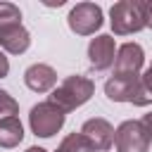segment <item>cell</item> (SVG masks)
Returning a JSON list of instances; mask_svg holds the SVG:
<instances>
[{
	"instance_id": "obj_15",
	"label": "cell",
	"mask_w": 152,
	"mask_h": 152,
	"mask_svg": "<svg viewBox=\"0 0 152 152\" xmlns=\"http://www.w3.org/2000/svg\"><path fill=\"white\" fill-rule=\"evenodd\" d=\"M57 152H86V142H83L81 133H69V135L59 142Z\"/></svg>"
},
{
	"instance_id": "obj_13",
	"label": "cell",
	"mask_w": 152,
	"mask_h": 152,
	"mask_svg": "<svg viewBox=\"0 0 152 152\" xmlns=\"http://www.w3.org/2000/svg\"><path fill=\"white\" fill-rule=\"evenodd\" d=\"M128 102L135 104V107H147V104H152V71H150V69L138 76Z\"/></svg>"
},
{
	"instance_id": "obj_16",
	"label": "cell",
	"mask_w": 152,
	"mask_h": 152,
	"mask_svg": "<svg viewBox=\"0 0 152 152\" xmlns=\"http://www.w3.org/2000/svg\"><path fill=\"white\" fill-rule=\"evenodd\" d=\"M17 114H19V104H17V100H14L10 93L0 90V121L7 119V116H17Z\"/></svg>"
},
{
	"instance_id": "obj_19",
	"label": "cell",
	"mask_w": 152,
	"mask_h": 152,
	"mask_svg": "<svg viewBox=\"0 0 152 152\" xmlns=\"http://www.w3.org/2000/svg\"><path fill=\"white\" fill-rule=\"evenodd\" d=\"M7 71H10V62H7V57L0 52V78L7 76Z\"/></svg>"
},
{
	"instance_id": "obj_18",
	"label": "cell",
	"mask_w": 152,
	"mask_h": 152,
	"mask_svg": "<svg viewBox=\"0 0 152 152\" xmlns=\"http://www.w3.org/2000/svg\"><path fill=\"white\" fill-rule=\"evenodd\" d=\"M140 124H142V128H145V133H147V138H150V142H152V114H145Z\"/></svg>"
},
{
	"instance_id": "obj_8",
	"label": "cell",
	"mask_w": 152,
	"mask_h": 152,
	"mask_svg": "<svg viewBox=\"0 0 152 152\" xmlns=\"http://www.w3.org/2000/svg\"><path fill=\"white\" fill-rule=\"evenodd\" d=\"M114 57H116V45H114L112 36H97V38L90 40L88 62H90V66L95 71H107L114 64Z\"/></svg>"
},
{
	"instance_id": "obj_11",
	"label": "cell",
	"mask_w": 152,
	"mask_h": 152,
	"mask_svg": "<svg viewBox=\"0 0 152 152\" xmlns=\"http://www.w3.org/2000/svg\"><path fill=\"white\" fill-rule=\"evenodd\" d=\"M138 76H119V74H112V78H107V83H104V95L112 102H128Z\"/></svg>"
},
{
	"instance_id": "obj_20",
	"label": "cell",
	"mask_w": 152,
	"mask_h": 152,
	"mask_svg": "<svg viewBox=\"0 0 152 152\" xmlns=\"http://www.w3.org/2000/svg\"><path fill=\"white\" fill-rule=\"evenodd\" d=\"M26 152H48V150H43V147H28Z\"/></svg>"
},
{
	"instance_id": "obj_6",
	"label": "cell",
	"mask_w": 152,
	"mask_h": 152,
	"mask_svg": "<svg viewBox=\"0 0 152 152\" xmlns=\"http://www.w3.org/2000/svg\"><path fill=\"white\" fill-rule=\"evenodd\" d=\"M114 145L119 152H147L150 138L140 121H124L114 131Z\"/></svg>"
},
{
	"instance_id": "obj_21",
	"label": "cell",
	"mask_w": 152,
	"mask_h": 152,
	"mask_svg": "<svg viewBox=\"0 0 152 152\" xmlns=\"http://www.w3.org/2000/svg\"><path fill=\"white\" fill-rule=\"evenodd\" d=\"M150 71H152V64H150Z\"/></svg>"
},
{
	"instance_id": "obj_12",
	"label": "cell",
	"mask_w": 152,
	"mask_h": 152,
	"mask_svg": "<svg viewBox=\"0 0 152 152\" xmlns=\"http://www.w3.org/2000/svg\"><path fill=\"white\" fill-rule=\"evenodd\" d=\"M24 140V128L19 116H7L0 121V147H17Z\"/></svg>"
},
{
	"instance_id": "obj_7",
	"label": "cell",
	"mask_w": 152,
	"mask_h": 152,
	"mask_svg": "<svg viewBox=\"0 0 152 152\" xmlns=\"http://www.w3.org/2000/svg\"><path fill=\"white\" fill-rule=\"evenodd\" d=\"M145 62V52L138 43H124L114 57V74L119 76H138Z\"/></svg>"
},
{
	"instance_id": "obj_14",
	"label": "cell",
	"mask_w": 152,
	"mask_h": 152,
	"mask_svg": "<svg viewBox=\"0 0 152 152\" xmlns=\"http://www.w3.org/2000/svg\"><path fill=\"white\" fill-rule=\"evenodd\" d=\"M14 24H21L19 7L12 5V2H0V31L7 28V26H14Z\"/></svg>"
},
{
	"instance_id": "obj_1",
	"label": "cell",
	"mask_w": 152,
	"mask_h": 152,
	"mask_svg": "<svg viewBox=\"0 0 152 152\" xmlns=\"http://www.w3.org/2000/svg\"><path fill=\"white\" fill-rule=\"evenodd\" d=\"M93 93H95V83H93L90 78L76 74V76H66V78L52 90L50 102L57 104V107L66 114V112H74L76 107L86 104Z\"/></svg>"
},
{
	"instance_id": "obj_2",
	"label": "cell",
	"mask_w": 152,
	"mask_h": 152,
	"mask_svg": "<svg viewBox=\"0 0 152 152\" xmlns=\"http://www.w3.org/2000/svg\"><path fill=\"white\" fill-rule=\"evenodd\" d=\"M112 17V31L116 36H128L140 28H145V17H142V2L140 0H121L112 5L109 10Z\"/></svg>"
},
{
	"instance_id": "obj_4",
	"label": "cell",
	"mask_w": 152,
	"mask_h": 152,
	"mask_svg": "<svg viewBox=\"0 0 152 152\" xmlns=\"http://www.w3.org/2000/svg\"><path fill=\"white\" fill-rule=\"evenodd\" d=\"M66 21L76 36H90L102 26V10L95 2H78L71 7Z\"/></svg>"
},
{
	"instance_id": "obj_17",
	"label": "cell",
	"mask_w": 152,
	"mask_h": 152,
	"mask_svg": "<svg viewBox=\"0 0 152 152\" xmlns=\"http://www.w3.org/2000/svg\"><path fill=\"white\" fill-rule=\"evenodd\" d=\"M142 2V17H145V26L152 28V0H140Z\"/></svg>"
},
{
	"instance_id": "obj_10",
	"label": "cell",
	"mask_w": 152,
	"mask_h": 152,
	"mask_svg": "<svg viewBox=\"0 0 152 152\" xmlns=\"http://www.w3.org/2000/svg\"><path fill=\"white\" fill-rule=\"evenodd\" d=\"M31 45V36L28 31L21 26V24H14V26H7L0 31V48L10 55H21L26 52Z\"/></svg>"
},
{
	"instance_id": "obj_3",
	"label": "cell",
	"mask_w": 152,
	"mask_h": 152,
	"mask_svg": "<svg viewBox=\"0 0 152 152\" xmlns=\"http://www.w3.org/2000/svg\"><path fill=\"white\" fill-rule=\"evenodd\" d=\"M28 124H31V131L38 138H52L64 126V112L57 104H52L50 100L38 102L28 112Z\"/></svg>"
},
{
	"instance_id": "obj_5",
	"label": "cell",
	"mask_w": 152,
	"mask_h": 152,
	"mask_svg": "<svg viewBox=\"0 0 152 152\" xmlns=\"http://www.w3.org/2000/svg\"><path fill=\"white\" fill-rule=\"evenodd\" d=\"M81 138H83L88 152H107L114 142V128L107 119L95 116L81 126Z\"/></svg>"
},
{
	"instance_id": "obj_9",
	"label": "cell",
	"mask_w": 152,
	"mask_h": 152,
	"mask_svg": "<svg viewBox=\"0 0 152 152\" xmlns=\"http://www.w3.org/2000/svg\"><path fill=\"white\" fill-rule=\"evenodd\" d=\"M24 83L33 90V93H48L55 83H57V74L50 64H31L24 71Z\"/></svg>"
}]
</instances>
